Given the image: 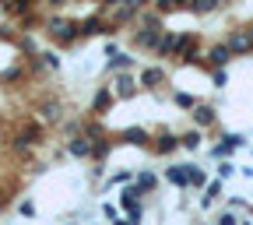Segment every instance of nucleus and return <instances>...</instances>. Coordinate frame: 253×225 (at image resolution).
<instances>
[{"label": "nucleus", "instance_id": "obj_17", "mask_svg": "<svg viewBox=\"0 0 253 225\" xmlns=\"http://www.w3.org/2000/svg\"><path fill=\"white\" fill-rule=\"evenodd\" d=\"M218 4H221V0H190V11H194V14H211Z\"/></svg>", "mask_w": 253, "mask_h": 225}, {"label": "nucleus", "instance_id": "obj_24", "mask_svg": "<svg viewBox=\"0 0 253 225\" xmlns=\"http://www.w3.org/2000/svg\"><path fill=\"white\" fill-rule=\"evenodd\" d=\"M18 208H21V215H28V218H32V215H36V204H32V201H21Z\"/></svg>", "mask_w": 253, "mask_h": 225}, {"label": "nucleus", "instance_id": "obj_10", "mask_svg": "<svg viewBox=\"0 0 253 225\" xmlns=\"http://www.w3.org/2000/svg\"><path fill=\"white\" fill-rule=\"evenodd\" d=\"M106 67H109L113 74H123L126 67H134V56H130V53H113V56H109V63H106Z\"/></svg>", "mask_w": 253, "mask_h": 225}, {"label": "nucleus", "instance_id": "obj_16", "mask_svg": "<svg viewBox=\"0 0 253 225\" xmlns=\"http://www.w3.org/2000/svg\"><path fill=\"white\" fill-rule=\"evenodd\" d=\"M134 183L141 186V194H151V190L158 186V180H155V173H148V169H144V173H137V180H134Z\"/></svg>", "mask_w": 253, "mask_h": 225}, {"label": "nucleus", "instance_id": "obj_1", "mask_svg": "<svg viewBox=\"0 0 253 225\" xmlns=\"http://www.w3.org/2000/svg\"><path fill=\"white\" fill-rule=\"evenodd\" d=\"M46 36L56 43V46H74L78 39H84L81 36V21H67V18H49L46 25Z\"/></svg>", "mask_w": 253, "mask_h": 225}, {"label": "nucleus", "instance_id": "obj_13", "mask_svg": "<svg viewBox=\"0 0 253 225\" xmlns=\"http://www.w3.org/2000/svg\"><path fill=\"white\" fill-rule=\"evenodd\" d=\"M134 91H137V85H134L130 74H120V78H116V95H120V99H130Z\"/></svg>", "mask_w": 253, "mask_h": 225}, {"label": "nucleus", "instance_id": "obj_21", "mask_svg": "<svg viewBox=\"0 0 253 225\" xmlns=\"http://www.w3.org/2000/svg\"><path fill=\"white\" fill-rule=\"evenodd\" d=\"M232 173H236V166L229 162V158H225V162H218V180H229Z\"/></svg>", "mask_w": 253, "mask_h": 225}, {"label": "nucleus", "instance_id": "obj_6", "mask_svg": "<svg viewBox=\"0 0 253 225\" xmlns=\"http://www.w3.org/2000/svg\"><path fill=\"white\" fill-rule=\"evenodd\" d=\"M179 49H183V36H166L162 32V43H158V56H179Z\"/></svg>", "mask_w": 253, "mask_h": 225}, {"label": "nucleus", "instance_id": "obj_15", "mask_svg": "<svg viewBox=\"0 0 253 225\" xmlns=\"http://www.w3.org/2000/svg\"><path fill=\"white\" fill-rule=\"evenodd\" d=\"M218 194H221V180H211V183L204 186V197H201V204H204V208H211V204L218 201Z\"/></svg>", "mask_w": 253, "mask_h": 225}, {"label": "nucleus", "instance_id": "obj_19", "mask_svg": "<svg viewBox=\"0 0 253 225\" xmlns=\"http://www.w3.org/2000/svg\"><path fill=\"white\" fill-rule=\"evenodd\" d=\"M190 186H194V190H204V186H208V176H204V169L190 166Z\"/></svg>", "mask_w": 253, "mask_h": 225}, {"label": "nucleus", "instance_id": "obj_28", "mask_svg": "<svg viewBox=\"0 0 253 225\" xmlns=\"http://www.w3.org/2000/svg\"><path fill=\"white\" fill-rule=\"evenodd\" d=\"M221 4H225V0H221Z\"/></svg>", "mask_w": 253, "mask_h": 225}, {"label": "nucleus", "instance_id": "obj_27", "mask_svg": "<svg viewBox=\"0 0 253 225\" xmlns=\"http://www.w3.org/2000/svg\"><path fill=\"white\" fill-rule=\"evenodd\" d=\"M246 36H250V43H253V25H250V28H246Z\"/></svg>", "mask_w": 253, "mask_h": 225}, {"label": "nucleus", "instance_id": "obj_8", "mask_svg": "<svg viewBox=\"0 0 253 225\" xmlns=\"http://www.w3.org/2000/svg\"><path fill=\"white\" fill-rule=\"evenodd\" d=\"M176 148H183L176 134H158V137H155V144H151V151H158V155H172Z\"/></svg>", "mask_w": 253, "mask_h": 225}, {"label": "nucleus", "instance_id": "obj_20", "mask_svg": "<svg viewBox=\"0 0 253 225\" xmlns=\"http://www.w3.org/2000/svg\"><path fill=\"white\" fill-rule=\"evenodd\" d=\"M130 176H134V173H130V169H120V173H116V176H109V186H120V183H123V186H126V183H130Z\"/></svg>", "mask_w": 253, "mask_h": 225}, {"label": "nucleus", "instance_id": "obj_26", "mask_svg": "<svg viewBox=\"0 0 253 225\" xmlns=\"http://www.w3.org/2000/svg\"><path fill=\"white\" fill-rule=\"evenodd\" d=\"M113 225H134V222H130V218H116Z\"/></svg>", "mask_w": 253, "mask_h": 225}, {"label": "nucleus", "instance_id": "obj_23", "mask_svg": "<svg viewBox=\"0 0 253 225\" xmlns=\"http://www.w3.org/2000/svg\"><path fill=\"white\" fill-rule=\"evenodd\" d=\"M218 225H236V211H221L218 215Z\"/></svg>", "mask_w": 253, "mask_h": 225}, {"label": "nucleus", "instance_id": "obj_9", "mask_svg": "<svg viewBox=\"0 0 253 225\" xmlns=\"http://www.w3.org/2000/svg\"><path fill=\"white\" fill-rule=\"evenodd\" d=\"M166 180H169L172 186H179V190L190 186V166H169V169H166Z\"/></svg>", "mask_w": 253, "mask_h": 225}, {"label": "nucleus", "instance_id": "obj_18", "mask_svg": "<svg viewBox=\"0 0 253 225\" xmlns=\"http://www.w3.org/2000/svg\"><path fill=\"white\" fill-rule=\"evenodd\" d=\"M179 144H183L186 151H197V148H201V131H190V134H183V137H179Z\"/></svg>", "mask_w": 253, "mask_h": 225}, {"label": "nucleus", "instance_id": "obj_22", "mask_svg": "<svg viewBox=\"0 0 253 225\" xmlns=\"http://www.w3.org/2000/svg\"><path fill=\"white\" fill-rule=\"evenodd\" d=\"M102 215H106L109 222H116V218H120V208H116V204H102Z\"/></svg>", "mask_w": 253, "mask_h": 225}, {"label": "nucleus", "instance_id": "obj_7", "mask_svg": "<svg viewBox=\"0 0 253 225\" xmlns=\"http://www.w3.org/2000/svg\"><path fill=\"white\" fill-rule=\"evenodd\" d=\"M190 116H194L197 131H204V127H214V120H218V113H214L211 106H194V109H190Z\"/></svg>", "mask_w": 253, "mask_h": 225}, {"label": "nucleus", "instance_id": "obj_2", "mask_svg": "<svg viewBox=\"0 0 253 225\" xmlns=\"http://www.w3.org/2000/svg\"><path fill=\"white\" fill-rule=\"evenodd\" d=\"M130 43L137 49H158V43H162V28H137L130 36Z\"/></svg>", "mask_w": 253, "mask_h": 225}, {"label": "nucleus", "instance_id": "obj_5", "mask_svg": "<svg viewBox=\"0 0 253 225\" xmlns=\"http://www.w3.org/2000/svg\"><path fill=\"white\" fill-rule=\"evenodd\" d=\"M225 46H229L236 56H246V53H253V43H250V36H246V32H232V36L225 39Z\"/></svg>", "mask_w": 253, "mask_h": 225}, {"label": "nucleus", "instance_id": "obj_11", "mask_svg": "<svg viewBox=\"0 0 253 225\" xmlns=\"http://www.w3.org/2000/svg\"><path fill=\"white\" fill-rule=\"evenodd\" d=\"M109 106H113V91H109V88H99V91H95V106H91V113L102 116Z\"/></svg>", "mask_w": 253, "mask_h": 225}, {"label": "nucleus", "instance_id": "obj_3", "mask_svg": "<svg viewBox=\"0 0 253 225\" xmlns=\"http://www.w3.org/2000/svg\"><path fill=\"white\" fill-rule=\"evenodd\" d=\"M232 56H236V53H232L225 43H218V46H211V49L204 53V67H218V71H221V67H225V63H229Z\"/></svg>", "mask_w": 253, "mask_h": 225}, {"label": "nucleus", "instance_id": "obj_14", "mask_svg": "<svg viewBox=\"0 0 253 225\" xmlns=\"http://www.w3.org/2000/svg\"><path fill=\"white\" fill-rule=\"evenodd\" d=\"M158 14H169V11H190V0H155Z\"/></svg>", "mask_w": 253, "mask_h": 225}, {"label": "nucleus", "instance_id": "obj_12", "mask_svg": "<svg viewBox=\"0 0 253 225\" xmlns=\"http://www.w3.org/2000/svg\"><path fill=\"white\" fill-rule=\"evenodd\" d=\"M162 81H166V71H162V67H148V71L141 74V85H144V88H158Z\"/></svg>", "mask_w": 253, "mask_h": 225}, {"label": "nucleus", "instance_id": "obj_4", "mask_svg": "<svg viewBox=\"0 0 253 225\" xmlns=\"http://www.w3.org/2000/svg\"><path fill=\"white\" fill-rule=\"evenodd\" d=\"M239 144H246V141H243L239 134H225V137H221V141H218V144L211 148V155L218 158V162H225V158H229V155H232V151H236Z\"/></svg>", "mask_w": 253, "mask_h": 225}, {"label": "nucleus", "instance_id": "obj_25", "mask_svg": "<svg viewBox=\"0 0 253 225\" xmlns=\"http://www.w3.org/2000/svg\"><path fill=\"white\" fill-rule=\"evenodd\" d=\"M229 208H232V211H243L246 201H243V197H229Z\"/></svg>", "mask_w": 253, "mask_h": 225}]
</instances>
